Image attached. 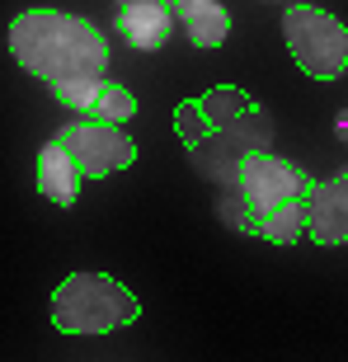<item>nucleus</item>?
<instances>
[{
	"instance_id": "ddd939ff",
	"label": "nucleus",
	"mask_w": 348,
	"mask_h": 362,
	"mask_svg": "<svg viewBox=\"0 0 348 362\" xmlns=\"http://www.w3.org/2000/svg\"><path fill=\"white\" fill-rule=\"evenodd\" d=\"M339 136H348V108L339 113Z\"/></svg>"
},
{
	"instance_id": "423d86ee",
	"label": "nucleus",
	"mask_w": 348,
	"mask_h": 362,
	"mask_svg": "<svg viewBox=\"0 0 348 362\" xmlns=\"http://www.w3.org/2000/svg\"><path fill=\"white\" fill-rule=\"evenodd\" d=\"M57 146L76 160L81 179H108V175H118V170H127L137 160L132 136H122L113 122H94V118L66 122L57 132Z\"/></svg>"
},
{
	"instance_id": "f257e3e1",
	"label": "nucleus",
	"mask_w": 348,
	"mask_h": 362,
	"mask_svg": "<svg viewBox=\"0 0 348 362\" xmlns=\"http://www.w3.org/2000/svg\"><path fill=\"white\" fill-rule=\"evenodd\" d=\"M174 127L184 136V151H188V160H193V170L221 188V212L231 207L236 160H240L245 151H268V141H273L268 113L250 94L231 90V85H216V90L179 104Z\"/></svg>"
},
{
	"instance_id": "1a4fd4ad",
	"label": "nucleus",
	"mask_w": 348,
	"mask_h": 362,
	"mask_svg": "<svg viewBox=\"0 0 348 362\" xmlns=\"http://www.w3.org/2000/svg\"><path fill=\"white\" fill-rule=\"evenodd\" d=\"M38 193L47 202H57V207H71L81 198V170H76V160L57 141H47L38 151Z\"/></svg>"
},
{
	"instance_id": "39448f33",
	"label": "nucleus",
	"mask_w": 348,
	"mask_h": 362,
	"mask_svg": "<svg viewBox=\"0 0 348 362\" xmlns=\"http://www.w3.org/2000/svg\"><path fill=\"white\" fill-rule=\"evenodd\" d=\"M282 38L292 62L315 81H339L348 71V28L320 5H292L282 14Z\"/></svg>"
},
{
	"instance_id": "7ed1b4c3",
	"label": "nucleus",
	"mask_w": 348,
	"mask_h": 362,
	"mask_svg": "<svg viewBox=\"0 0 348 362\" xmlns=\"http://www.w3.org/2000/svg\"><path fill=\"white\" fill-rule=\"evenodd\" d=\"M10 57L28 76L47 81L52 90L104 81L108 38L90 19L62 10H24L10 24Z\"/></svg>"
},
{
	"instance_id": "9d476101",
	"label": "nucleus",
	"mask_w": 348,
	"mask_h": 362,
	"mask_svg": "<svg viewBox=\"0 0 348 362\" xmlns=\"http://www.w3.org/2000/svg\"><path fill=\"white\" fill-rule=\"evenodd\" d=\"M118 33L141 52H161L170 42V5H122Z\"/></svg>"
},
{
	"instance_id": "0eeeda50",
	"label": "nucleus",
	"mask_w": 348,
	"mask_h": 362,
	"mask_svg": "<svg viewBox=\"0 0 348 362\" xmlns=\"http://www.w3.org/2000/svg\"><path fill=\"white\" fill-rule=\"evenodd\" d=\"M306 235L315 245H348V170L315 184L306 212Z\"/></svg>"
},
{
	"instance_id": "f03ea898",
	"label": "nucleus",
	"mask_w": 348,
	"mask_h": 362,
	"mask_svg": "<svg viewBox=\"0 0 348 362\" xmlns=\"http://www.w3.org/2000/svg\"><path fill=\"white\" fill-rule=\"evenodd\" d=\"M311 193H315V179L292 160H278L268 151H245L236 160L226 221L273 245H296L306 235Z\"/></svg>"
},
{
	"instance_id": "9b49d317",
	"label": "nucleus",
	"mask_w": 348,
	"mask_h": 362,
	"mask_svg": "<svg viewBox=\"0 0 348 362\" xmlns=\"http://www.w3.org/2000/svg\"><path fill=\"white\" fill-rule=\"evenodd\" d=\"M85 113H90L94 122H113V127H118L122 118H132V113H137V99L122 90V85L99 81V85H94V94H90V104H85Z\"/></svg>"
},
{
	"instance_id": "20e7f679",
	"label": "nucleus",
	"mask_w": 348,
	"mask_h": 362,
	"mask_svg": "<svg viewBox=\"0 0 348 362\" xmlns=\"http://www.w3.org/2000/svg\"><path fill=\"white\" fill-rule=\"evenodd\" d=\"M137 315L141 301L108 273H71L52 292V325L62 334H108L118 325H132Z\"/></svg>"
},
{
	"instance_id": "f8f14e48",
	"label": "nucleus",
	"mask_w": 348,
	"mask_h": 362,
	"mask_svg": "<svg viewBox=\"0 0 348 362\" xmlns=\"http://www.w3.org/2000/svg\"><path fill=\"white\" fill-rule=\"evenodd\" d=\"M122 5H174V0H118V10Z\"/></svg>"
},
{
	"instance_id": "6e6552de",
	"label": "nucleus",
	"mask_w": 348,
	"mask_h": 362,
	"mask_svg": "<svg viewBox=\"0 0 348 362\" xmlns=\"http://www.w3.org/2000/svg\"><path fill=\"white\" fill-rule=\"evenodd\" d=\"M174 19L184 24L193 47H221L231 33V14L221 0H174Z\"/></svg>"
}]
</instances>
